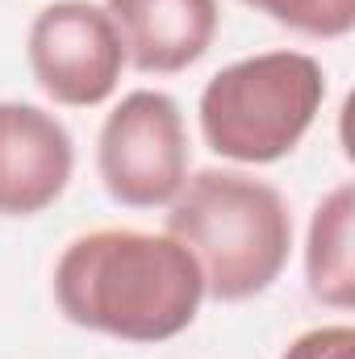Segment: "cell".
Masks as SVG:
<instances>
[{"label": "cell", "mask_w": 355, "mask_h": 359, "mask_svg": "<svg viewBox=\"0 0 355 359\" xmlns=\"http://www.w3.org/2000/svg\"><path fill=\"white\" fill-rule=\"evenodd\" d=\"M55 301L72 326L121 343H168L205 301V276L172 234L92 230L55 264Z\"/></svg>", "instance_id": "cell-1"}, {"label": "cell", "mask_w": 355, "mask_h": 359, "mask_svg": "<svg viewBox=\"0 0 355 359\" xmlns=\"http://www.w3.org/2000/svg\"><path fill=\"white\" fill-rule=\"evenodd\" d=\"M168 234L192 251L205 297L234 305L280 280L293 251V213L264 180L205 168L168 205Z\"/></svg>", "instance_id": "cell-2"}, {"label": "cell", "mask_w": 355, "mask_h": 359, "mask_svg": "<svg viewBox=\"0 0 355 359\" xmlns=\"http://www.w3.org/2000/svg\"><path fill=\"white\" fill-rule=\"evenodd\" d=\"M326 100V72L305 50H264L222 67L201 92V134L222 159L264 168L301 147Z\"/></svg>", "instance_id": "cell-3"}, {"label": "cell", "mask_w": 355, "mask_h": 359, "mask_svg": "<svg viewBox=\"0 0 355 359\" xmlns=\"http://www.w3.org/2000/svg\"><path fill=\"white\" fill-rule=\"evenodd\" d=\"M96 172L117 205H172L188 180V130L176 100L155 88L121 96V104L100 126Z\"/></svg>", "instance_id": "cell-4"}, {"label": "cell", "mask_w": 355, "mask_h": 359, "mask_svg": "<svg viewBox=\"0 0 355 359\" xmlns=\"http://www.w3.org/2000/svg\"><path fill=\"white\" fill-rule=\"evenodd\" d=\"M25 59L38 88L55 104L92 109L117 92L126 46L109 13L92 0H55L29 25Z\"/></svg>", "instance_id": "cell-5"}, {"label": "cell", "mask_w": 355, "mask_h": 359, "mask_svg": "<svg viewBox=\"0 0 355 359\" xmlns=\"http://www.w3.org/2000/svg\"><path fill=\"white\" fill-rule=\"evenodd\" d=\"M76 172L67 126L21 100H0V217H34L51 209Z\"/></svg>", "instance_id": "cell-6"}, {"label": "cell", "mask_w": 355, "mask_h": 359, "mask_svg": "<svg viewBox=\"0 0 355 359\" xmlns=\"http://www.w3.org/2000/svg\"><path fill=\"white\" fill-rule=\"evenodd\" d=\"M105 13L142 76H176L217 38V0H105Z\"/></svg>", "instance_id": "cell-7"}, {"label": "cell", "mask_w": 355, "mask_h": 359, "mask_svg": "<svg viewBox=\"0 0 355 359\" xmlns=\"http://www.w3.org/2000/svg\"><path fill=\"white\" fill-rule=\"evenodd\" d=\"M355 188L339 184L330 188L314 217H309V238H305V284L309 297L330 305V309H351L355 305Z\"/></svg>", "instance_id": "cell-8"}, {"label": "cell", "mask_w": 355, "mask_h": 359, "mask_svg": "<svg viewBox=\"0 0 355 359\" xmlns=\"http://www.w3.org/2000/svg\"><path fill=\"white\" fill-rule=\"evenodd\" d=\"M243 4L305 38H347L355 29V0H243Z\"/></svg>", "instance_id": "cell-9"}, {"label": "cell", "mask_w": 355, "mask_h": 359, "mask_svg": "<svg viewBox=\"0 0 355 359\" xmlns=\"http://www.w3.org/2000/svg\"><path fill=\"white\" fill-rule=\"evenodd\" d=\"M280 359H355V330L347 322L305 330L288 343V351Z\"/></svg>", "instance_id": "cell-10"}]
</instances>
